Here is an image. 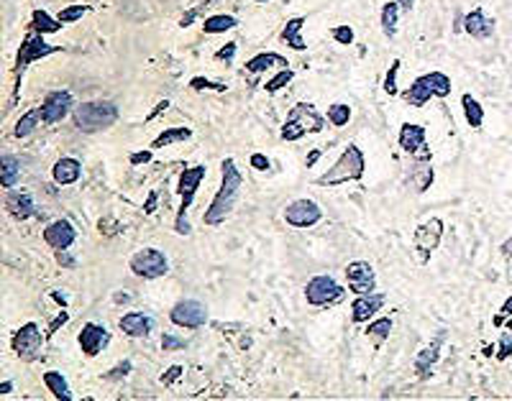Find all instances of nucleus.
Listing matches in <instances>:
<instances>
[{
	"label": "nucleus",
	"mask_w": 512,
	"mask_h": 401,
	"mask_svg": "<svg viewBox=\"0 0 512 401\" xmlns=\"http://www.w3.org/2000/svg\"><path fill=\"white\" fill-rule=\"evenodd\" d=\"M318 159H320V151L315 149V151L310 153V156H307V166H313V164H315V161H318Z\"/></svg>",
	"instance_id": "052dcab7"
},
{
	"label": "nucleus",
	"mask_w": 512,
	"mask_h": 401,
	"mask_svg": "<svg viewBox=\"0 0 512 401\" xmlns=\"http://www.w3.org/2000/svg\"><path fill=\"white\" fill-rule=\"evenodd\" d=\"M57 261H59L62 266H67V268H74V259L67 253V250H57Z\"/></svg>",
	"instance_id": "5fc2aeb1"
},
{
	"label": "nucleus",
	"mask_w": 512,
	"mask_h": 401,
	"mask_svg": "<svg viewBox=\"0 0 512 401\" xmlns=\"http://www.w3.org/2000/svg\"><path fill=\"white\" fill-rule=\"evenodd\" d=\"M118 120V107L108 100H95V102H82L72 110V123L82 133H100Z\"/></svg>",
	"instance_id": "7ed1b4c3"
},
{
	"label": "nucleus",
	"mask_w": 512,
	"mask_h": 401,
	"mask_svg": "<svg viewBox=\"0 0 512 401\" xmlns=\"http://www.w3.org/2000/svg\"><path fill=\"white\" fill-rule=\"evenodd\" d=\"M44 384L46 389L52 391V396L59 401H72V391H70V384L59 371H46L44 373Z\"/></svg>",
	"instance_id": "c756f323"
},
{
	"label": "nucleus",
	"mask_w": 512,
	"mask_h": 401,
	"mask_svg": "<svg viewBox=\"0 0 512 401\" xmlns=\"http://www.w3.org/2000/svg\"><path fill=\"white\" fill-rule=\"evenodd\" d=\"M236 49H238V46H236V41H231V44H225V46H221V49L216 52V59H218V62H225V64L234 62Z\"/></svg>",
	"instance_id": "a18cd8bd"
},
{
	"label": "nucleus",
	"mask_w": 512,
	"mask_h": 401,
	"mask_svg": "<svg viewBox=\"0 0 512 401\" xmlns=\"http://www.w3.org/2000/svg\"><path fill=\"white\" fill-rule=\"evenodd\" d=\"M504 317H512V296H507L504 299V304H502V310H500V314H494V325L500 327L504 322Z\"/></svg>",
	"instance_id": "8fccbe9b"
},
{
	"label": "nucleus",
	"mask_w": 512,
	"mask_h": 401,
	"mask_svg": "<svg viewBox=\"0 0 512 401\" xmlns=\"http://www.w3.org/2000/svg\"><path fill=\"white\" fill-rule=\"evenodd\" d=\"M77 241V230L70 220H54L44 228V243L54 250H67Z\"/></svg>",
	"instance_id": "dca6fc26"
},
{
	"label": "nucleus",
	"mask_w": 512,
	"mask_h": 401,
	"mask_svg": "<svg viewBox=\"0 0 512 401\" xmlns=\"http://www.w3.org/2000/svg\"><path fill=\"white\" fill-rule=\"evenodd\" d=\"M346 281L354 294H371L377 289V274L369 261H351L346 266Z\"/></svg>",
	"instance_id": "ddd939ff"
},
{
	"label": "nucleus",
	"mask_w": 512,
	"mask_h": 401,
	"mask_svg": "<svg viewBox=\"0 0 512 401\" xmlns=\"http://www.w3.org/2000/svg\"><path fill=\"white\" fill-rule=\"evenodd\" d=\"M62 52V46H52L44 41V34H37V31H28L26 36H23V41H21L19 46V54H16V67H13V74H16V80H19V87H21V77H23V72L28 69V64L39 62V59H46V56H52V54ZM16 95H19V89H16Z\"/></svg>",
	"instance_id": "423d86ee"
},
{
	"label": "nucleus",
	"mask_w": 512,
	"mask_h": 401,
	"mask_svg": "<svg viewBox=\"0 0 512 401\" xmlns=\"http://www.w3.org/2000/svg\"><path fill=\"white\" fill-rule=\"evenodd\" d=\"M425 80H428V85H431L433 95L436 98H449L451 89H453V85H451V77L449 74H443V72H428V74H422Z\"/></svg>",
	"instance_id": "f704fd0d"
},
{
	"label": "nucleus",
	"mask_w": 512,
	"mask_h": 401,
	"mask_svg": "<svg viewBox=\"0 0 512 401\" xmlns=\"http://www.w3.org/2000/svg\"><path fill=\"white\" fill-rule=\"evenodd\" d=\"M182 373H185V368H182V366H172L170 371H167V373L162 376V384H164V386L174 384V381H177V378H180Z\"/></svg>",
	"instance_id": "3c124183"
},
{
	"label": "nucleus",
	"mask_w": 512,
	"mask_h": 401,
	"mask_svg": "<svg viewBox=\"0 0 512 401\" xmlns=\"http://www.w3.org/2000/svg\"><path fill=\"white\" fill-rule=\"evenodd\" d=\"M287 64H289L287 59H285V56H279V54H274V52H261V54H256L254 59H249V62H246V72H252V74H261V72L272 69V67H279V69H285Z\"/></svg>",
	"instance_id": "a878e982"
},
{
	"label": "nucleus",
	"mask_w": 512,
	"mask_h": 401,
	"mask_svg": "<svg viewBox=\"0 0 512 401\" xmlns=\"http://www.w3.org/2000/svg\"><path fill=\"white\" fill-rule=\"evenodd\" d=\"M292 80H295V72L289 69V67H285V69H279L277 74H274V77H272V80L264 85V89H267L269 95H274V92H279L282 87H287Z\"/></svg>",
	"instance_id": "58836bf2"
},
{
	"label": "nucleus",
	"mask_w": 512,
	"mask_h": 401,
	"mask_svg": "<svg viewBox=\"0 0 512 401\" xmlns=\"http://www.w3.org/2000/svg\"><path fill=\"white\" fill-rule=\"evenodd\" d=\"M62 26H64L62 21H59V18H52L44 8H37L34 10V16H31V31H37V34H44V36L57 34Z\"/></svg>",
	"instance_id": "7c9ffc66"
},
{
	"label": "nucleus",
	"mask_w": 512,
	"mask_h": 401,
	"mask_svg": "<svg viewBox=\"0 0 512 401\" xmlns=\"http://www.w3.org/2000/svg\"><path fill=\"white\" fill-rule=\"evenodd\" d=\"M190 136H192V131H190V128H185V125L167 128V131H162V133L154 138L152 149H164V146H172V143H177V141H187Z\"/></svg>",
	"instance_id": "72a5a7b5"
},
{
	"label": "nucleus",
	"mask_w": 512,
	"mask_h": 401,
	"mask_svg": "<svg viewBox=\"0 0 512 401\" xmlns=\"http://www.w3.org/2000/svg\"><path fill=\"white\" fill-rule=\"evenodd\" d=\"M10 391H13V384H10V381H3V384H0V393L6 396V393H10Z\"/></svg>",
	"instance_id": "bf43d9fd"
},
{
	"label": "nucleus",
	"mask_w": 512,
	"mask_h": 401,
	"mask_svg": "<svg viewBox=\"0 0 512 401\" xmlns=\"http://www.w3.org/2000/svg\"><path fill=\"white\" fill-rule=\"evenodd\" d=\"M152 156H154V149H152V151H136V153H131V159H128V161H131L134 166H141V164H149V161H152Z\"/></svg>",
	"instance_id": "864d4df0"
},
{
	"label": "nucleus",
	"mask_w": 512,
	"mask_h": 401,
	"mask_svg": "<svg viewBox=\"0 0 512 401\" xmlns=\"http://www.w3.org/2000/svg\"><path fill=\"white\" fill-rule=\"evenodd\" d=\"M512 356V335L510 332H502L500 338V350H497V360H507Z\"/></svg>",
	"instance_id": "c03bdc74"
},
{
	"label": "nucleus",
	"mask_w": 512,
	"mask_h": 401,
	"mask_svg": "<svg viewBox=\"0 0 512 401\" xmlns=\"http://www.w3.org/2000/svg\"><path fill=\"white\" fill-rule=\"evenodd\" d=\"M67 320H70V312H67V310L62 307V312L57 314L54 320H52V325H49V330H46V338L57 335V330H59V327H64V325H67Z\"/></svg>",
	"instance_id": "49530a36"
},
{
	"label": "nucleus",
	"mask_w": 512,
	"mask_h": 401,
	"mask_svg": "<svg viewBox=\"0 0 512 401\" xmlns=\"http://www.w3.org/2000/svg\"><path fill=\"white\" fill-rule=\"evenodd\" d=\"M236 26H238V18L228 16V13H216V16H207L203 21V31L205 34H225V31H231Z\"/></svg>",
	"instance_id": "473e14b6"
},
{
	"label": "nucleus",
	"mask_w": 512,
	"mask_h": 401,
	"mask_svg": "<svg viewBox=\"0 0 512 401\" xmlns=\"http://www.w3.org/2000/svg\"><path fill=\"white\" fill-rule=\"evenodd\" d=\"M52 299H54V302H59L62 307H67V299H64V296L59 294V292H52Z\"/></svg>",
	"instance_id": "680f3d73"
},
{
	"label": "nucleus",
	"mask_w": 512,
	"mask_h": 401,
	"mask_svg": "<svg viewBox=\"0 0 512 401\" xmlns=\"http://www.w3.org/2000/svg\"><path fill=\"white\" fill-rule=\"evenodd\" d=\"M249 161H252V166L256 171H267V169H269V159H267L264 153H252V159H249Z\"/></svg>",
	"instance_id": "603ef678"
},
{
	"label": "nucleus",
	"mask_w": 512,
	"mask_h": 401,
	"mask_svg": "<svg viewBox=\"0 0 512 401\" xmlns=\"http://www.w3.org/2000/svg\"><path fill=\"white\" fill-rule=\"evenodd\" d=\"M39 123H44V120H41V107H34V110H28V113H23V116L19 118V123L13 128V136H16V138H28V136L39 128Z\"/></svg>",
	"instance_id": "2f4dec72"
},
{
	"label": "nucleus",
	"mask_w": 512,
	"mask_h": 401,
	"mask_svg": "<svg viewBox=\"0 0 512 401\" xmlns=\"http://www.w3.org/2000/svg\"><path fill=\"white\" fill-rule=\"evenodd\" d=\"M77 343H80V350L85 356L95 358L110 343V332L103 325H98V322H88V325H82Z\"/></svg>",
	"instance_id": "2eb2a0df"
},
{
	"label": "nucleus",
	"mask_w": 512,
	"mask_h": 401,
	"mask_svg": "<svg viewBox=\"0 0 512 401\" xmlns=\"http://www.w3.org/2000/svg\"><path fill=\"white\" fill-rule=\"evenodd\" d=\"M72 105H74L72 95H70L67 89H54V92H49L44 98V102H41V120H44L46 125L59 123V120H64V118L70 116Z\"/></svg>",
	"instance_id": "4468645a"
},
{
	"label": "nucleus",
	"mask_w": 512,
	"mask_h": 401,
	"mask_svg": "<svg viewBox=\"0 0 512 401\" xmlns=\"http://www.w3.org/2000/svg\"><path fill=\"white\" fill-rule=\"evenodd\" d=\"M320 217H323V213H320L318 202L307 199V197L295 199V202H289L285 207V223L292 225V228H300V230L303 228H313L315 223H320Z\"/></svg>",
	"instance_id": "f8f14e48"
},
{
	"label": "nucleus",
	"mask_w": 512,
	"mask_h": 401,
	"mask_svg": "<svg viewBox=\"0 0 512 401\" xmlns=\"http://www.w3.org/2000/svg\"><path fill=\"white\" fill-rule=\"evenodd\" d=\"M387 296L385 294H377V292H371V294H359L356 299H354V304H351V320L356 322H369L374 314L385 307Z\"/></svg>",
	"instance_id": "f3484780"
},
{
	"label": "nucleus",
	"mask_w": 512,
	"mask_h": 401,
	"mask_svg": "<svg viewBox=\"0 0 512 401\" xmlns=\"http://www.w3.org/2000/svg\"><path fill=\"white\" fill-rule=\"evenodd\" d=\"M410 184H413L415 192H425V189L433 184V166H431V151L422 149L420 161L413 166L410 171Z\"/></svg>",
	"instance_id": "5701e85b"
},
{
	"label": "nucleus",
	"mask_w": 512,
	"mask_h": 401,
	"mask_svg": "<svg viewBox=\"0 0 512 401\" xmlns=\"http://www.w3.org/2000/svg\"><path fill=\"white\" fill-rule=\"evenodd\" d=\"M128 268L139 279H162L170 271V261L159 248H141L128 259Z\"/></svg>",
	"instance_id": "0eeeda50"
},
{
	"label": "nucleus",
	"mask_w": 512,
	"mask_h": 401,
	"mask_svg": "<svg viewBox=\"0 0 512 401\" xmlns=\"http://www.w3.org/2000/svg\"><path fill=\"white\" fill-rule=\"evenodd\" d=\"M21 179V161L13 153H3L0 156V182L6 189H13Z\"/></svg>",
	"instance_id": "bb28decb"
},
{
	"label": "nucleus",
	"mask_w": 512,
	"mask_h": 401,
	"mask_svg": "<svg viewBox=\"0 0 512 401\" xmlns=\"http://www.w3.org/2000/svg\"><path fill=\"white\" fill-rule=\"evenodd\" d=\"M205 174H207V169L203 164L187 166V169L180 174V187H177V192H180L182 202H180V210H177V217H174V232H177V235H190V223L185 215H187L192 199L198 195V189H200V184H203Z\"/></svg>",
	"instance_id": "39448f33"
},
{
	"label": "nucleus",
	"mask_w": 512,
	"mask_h": 401,
	"mask_svg": "<svg viewBox=\"0 0 512 401\" xmlns=\"http://www.w3.org/2000/svg\"><path fill=\"white\" fill-rule=\"evenodd\" d=\"M325 128V118L315 110L313 102H297L287 113V120L282 125V141H300L307 133H320Z\"/></svg>",
	"instance_id": "20e7f679"
},
{
	"label": "nucleus",
	"mask_w": 512,
	"mask_h": 401,
	"mask_svg": "<svg viewBox=\"0 0 512 401\" xmlns=\"http://www.w3.org/2000/svg\"><path fill=\"white\" fill-rule=\"evenodd\" d=\"M443 340H446V332H438V335L433 338L431 345H425V348L415 356L418 378H428V376L433 373V368H436V363H438V358H440V345H443Z\"/></svg>",
	"instance_id": "a211bd4d"
},
{
	"label": "nucleus",
	"mask_w": 512,
	"mask_h": 401,
	"mask_svg": "<svg viewBox=\"0 0 512 401\" xmlns=\"http://www.w3.org/2000/svg\"><path fill=\"white\" fill-rule=\"evenodd\" d=\"M10 348L13 353L23 360V363H34L39 356H41V348H44V335H41V327L37 322H26L21 325L13 340H10Z\"/></svg>",
	"instance_id": "6e6552de"
},
{
	"label": "nucleus",
	"mask_w": 512,
	"mask_h": 401,
	"mask_svg": "<svg viewBox=\"0 0 512 401\" xmlns=\"http://www.w3.org/2000/svg\"><path fill=\"white\" fill-rule=\"evenodd\" d=\"M128 373H131V360H123V363H118L110 373H105V378H108V381H116V378H126Z\"/></svg>",
	"instance_id": "de8ad7c7"
},
{
	"label": "nucleus",
	"mask_w": 512,
	"mask_h": 401,
	"mask_svg": "<svg viewBox=\"0 0 512 401\" xmlns=\"http://www.w3.org/2000/svg\"><path fill=\"white\" fill-rule=\"evenodd\" d=\"M400 13H402V8H400V3H397V0H389V3H385V6H382L379 23H382V34H385L387 39H395L397 23H400Z\"/></svg>",
	"instance_id": "cd10ccee"
},
{
	"label": "nucleus",
	"mask_w": 512,
	"mask_h": 401,
	"mask_svg": "<svg viewBox=\"0 0 512 401\" xmlns=\"http://www.w3.org/2000/svg\"><path fill=\"white\" fill-rule=\"evenodd\" d=\"M431 98H436V95H433V89H431V85H428L425 77H418V80L410 85V89L405 92V102L413 105V107L428 105V100Z\"/></svg>",
	"instance_id": "c85d7f7f"
},
{
	"label": "nucleus",
	"mask_w": 512,
	"mask_h": 401,
	"mask_svg": "<svg viewBox=\"0 0 512 401\" xmlns=\"http://www.w3.org/2000/svg\"><path fill=\"white\" fill-rule=\"evenodd\" d=\"M172 325L177 327H185V330H198L207 322V310L205 304H200L198 299H182L172 307L170 312Z\"/></svg>",
	"instance_id": "9b49d317"
},
{
	"label": "nucleus",
	"mask_w": 512,
	"mask_h": 401,
	"mask_svg": "<svg viewBox=\"0 0 512 401\" xmlns=\"http://www.w3.org/2000/svg\"><path fill=\"white\" fill-rule=\"evenodd\" d=\"M88 10H90L88 6H67V8L59 10V16H57V18H59L62 23H74V21H80V18L85 16Z\"/></svg>",
	"instance_id": "79ce46f5"
},
{
	"label": "nucleus",
	"mask_w": 512,
	"mask_h": 401,
	"mask_svg": "<svg viewBox=\"0 0 512 401\" xmlns=\"http://www.w3.org/2000/svg\"><path fill=\"white\" fill-rule=\"evenodd\" d=\"M121 330L126 332L128 338H136V340H141V338H149L154 330V320L149 317V314L144 312H128L121 317Z\"/></svg>",
	"instance_id": "412c9836"
},
{
	"label": "nucleus",
	"mask_w": 512,
	"mask_h": 401,
	"mask_svg": "<svg viewBox=\"0 0 512 401\" xmlns=\"http://www.w3.org/2000/svg\"><path fill=\"white\" fill-rule=\"evenodd\" d=\"M400 59H395V62L389 64V72H387L385 77V92L389 95V98H395L397 95V74H400Z\"/></svg>",
	"instance_id": "a19ab883"
},
{
	"label": "nucleus",
	"mask_w": 512,
	"mask_h": 401,
	"mask_svg": "<svg viewBox=\"0 0 512 401\" xmlns=\"http://www.w3.org/2000/svg\"><path fill=\"white\" fill-rule=\"evenodd\" d=\"M343 296L341 284L333 277H313L305 286V299L313 307H328Z\"/></svg>",
	"instance_id": "9d476101"
},
{
	"label": "nucleus",
	"mask_w": 512,
	"mask_h": 401,
	"mask_svg": "<svg viewBox=\"0 0 512 401\" xmlns=\"http://www.w3.org/2000/svg\"><path fill=\"white\" fill-rule=\"evenodd\" d=\"M256 3H267V0H256Z\"/></svg>",
	"instance_id": "69168bd1"
},
{
	"label": "nucleus",
	"mask_w": 512,
	"mask_h": 401,
	"mask_svg": "<svg viewBox=\"0 0 512 401\" xmlns=\"http://www.w3.org/2000/svg\"><path fill=\"white\" fill-rule=\"evenodd\" d=\"M400 3V8H402V13H410V10L415 8V0H397Z\"/></svg>",
	"instance_id": "4d7b16f0"
},
{
	"label": "nucleus",
	"mask_w": 512,
	"mask_h": 401,
	"mask_svg": "<svg viewBox=\"0 0 512 401\" xmlns=\"http://www.w3.org/2000/svg\"><path fill=\"white\" fill-rule=\"evenodd\" d=\"M6 210H8V215L10 217H16V220H28V217L37 215V205H34L31 195H28V192H21V189H10L8 195H6Z\"/></svg>",
	"instance_id": "aec40b11"
},
{
	"label": "nucleus",
	"mask_w": 512,
	"mask_h": 401,
	"mask_svg": "<svg viewBox=\"0 0 512 401\" xmlns=\"http://www.w3.org/2000/svg\"><path fill=\"white\" fill-rule=\"evenodd\" d=\"M328 120H331V125H336V128H343V125H349V120H351V107L346 105V102H333V105L328 107Z\"/></svg>",
	"instance_id": "4c0bfd02"
},
{
	"label": "nucleus",
	"mask_w": 512,
	"mask_h": 401,
	"mask_svg": "<svg viewBox=\"0 0 512 401\" xmlns=\"http://www.w3.org/2000/svg\"><path fill=\"white\" fill-rule=\"evenodd\" d=\"M422 146H425V128L418 123H402V128H400V149L413 156V153L422 151Z\"/></svg>",
	"instance_id": "4be33fe9"
},
{
	"label": "nucleus",
	"mask_w": 512,
	"mask_h": 401,
	"mask_svg": "<svg viewBox=\"0 0 512 401\" xmlns=\"http://www.w3.org/2000/svg\"><path fill=\"white\" fill-rule=\"evenodd\" d=\"M156 199H159V195H156V192H152V195H149V199H146V205H144L146 215H152L154 210H156Z\"/></svg>",
	"instance_id": "6e6d98bb"
},
{
	"label": "nucleus",
	"mask_w": 512,
	"mask_h": 401,
	"mask_svg": "<svg viewBox=\"0 0 512 401\" xmlns=\"http://www.w3.org/2000/svg\"><path fill=\"white\" fill-rule=\"evenodd\" d=\"M364 169H367L364 151H361L359 146L349 143L331 169L325 171L323 177L315 179V184H320V187H336V184H343V182H359L364 177Z\"/></svg>",
	"instance_id": "f03ea898"
},
{
	"label": "nucleus",
	"mask_w": 512,
	"mask_h": 401,
	"mask_svg": "<svg viewBox=\"0 0 512 401\" xmlns=\"http://www.w3.org/2000/svg\"><path fill=\"white\" fill-rule=\"evenodd\" d=\"M461 107H464L467 123L471 125V128H482V123H484V107L479 105L471 95H464V98H461Z\"/></svg>",
	"instance_id": "c9c22d12"
},
{
	"label": "nucleus",
	"mask_w": 512,
	"mask_h": 401,
	"mask_svg": "<svg viewBox=\"0 0 512 401\" xmlns=\"http://www.w3.org/2000/svg\"><path fill=\"white\" fill-rule=\"evenodd\" d=\"M494 353V345H484V356H492Z\"/></svg>",
	"instance_id": "e2e57ef3"
},
{
	"label": "nucleus",
	"mask_w": 512,
	"mask_h": 401,
	"mask_svg": "<svg viewBox=\"0 0 512 401\" xmlns=\"http://www.w3.org/2000/svg\"><path fill=\"white\" fill-rule=\"evenodd\" d=\"M52 177H54L57 184H74L77 179L82 177V166L80 161L72 159V156H64V159H59L54 164V169H52Z\"/></svg>",
	"instance_id": "b1692460"
},
{
	"label": "nucleus",
	"mask_w": 512,
	"mask_h": 401,
	"mask_svg": "<svg viewBox=\"0 0 512 401\" xmlns=\"http://www.w3.org/2000/svg\"><path fill=\"white\" fill-rule=\"evenodd\" d=\"M303 26H305V18L295 16V18H289L287 23H285V28H282V41H285L289 49H295V52H305L307 49L305 39H303Z\"/></svg>",
	"instance_id": "393cba45"
},
{
	"label": "nucleus",
	"mask_w": 512,
	"mask_h": 401,
	"mask_svg": "<svg viewBox=\"0 0 512 401\" xmlns=\"http://www.w3.org/2000/svg\"><path fill=\"white\" fill-rule=\"evenodd\" d=\"M464 31L476 41H484L494 34V21L482 8H474L471 13L464 16Z\"/></svg>",
	"instance_id": "6ab92c4d"
},
{
	"label": "nucleus",
	"mask_w": 512,
	"mask_h": 401,
	"mask_svg": "<svg viewBox=\"0 0 512 401\" xmlns=\"http://www.w3.org/2000/svg\"><path fill=\"white\" fill-rule=\"evenodd\" d=\"M507 330H512V317L507 320Z\"/></svg>",
	"instance_id": "0e129e2a"
},
{
	"label": "nucleus",
	"mask_w": 512,
	"mask_h": 401,
	"mask_svg": "<svg viewBox=\"0 0 512 401\" xmlns=\"http://www.w3.org/2000/svg\"><path fill=\"white\" fill-rule=\"evenodd\" d=\"M331 36H333V41L336 44H341V46H349V44H354V28L349 26V23H343V26H333L331 28Z\"/></svg>",
	"instance_id": "ea45409f"
},
{
	"label": "nucleus",
	"mask_w": 512,
	"mask_h": 401,
	"mask_svg": "<svg viewBox=\"0 0 512 401\" xmlns=\"http://www.w3.org/2000/svg\"><path fill=\"white\" fill-rule=\"evenodd\" d=\"M216 3H218V0H203V3H200L198 8H195V10H198V16H200V13H203L205 8H210V6H216Z\"/></svg>",
	"instance_id": "13d9d810"
},
{
	"label": "nucleus",
	"mask_w": 512,
	"mask_h": 401,
	"mask_svg": "<svg viewBox=\"0 0 512 401\" xmlns=\"http://www.w3.org/2000/svg\"><path fill=\"white\" fill-rule=\"evenodd\" d=\"M187 345L185 340H180V338H174V335H164L162 338V348L164 350H182Z\"/></svg>",
	"instance_id": "09e8293b"
},
{
	"label": "nucleus",
	"mask_w": 512,
	"mask_h": 401,
	"mask_svg": "<svg viewBox=\"0 0 512 401\" xmlns=\"http://www.w3.org/2000/svg\"><path fill=\"white\" fill-rule=\"evenodd\" d=\"M389 332H392V320L389 317H379V320H374V322H369V327H367V335L377 345H382L387 338H389Z\"/></svg>",
	"instance_id": "e433bc0d"
},
{
	"label": "nucleus",
	"mask_w": 512,
	"mask_h": 401,
	"mask_svg": "<svg viewBox=\"0 0 512 401\" xmlns=\"http://www.w3.org/2000/svg\"><path fill=\"white\" fill-rule=\"evenodd\" d=\"M190 87L192 89H213V92H225L228 89V85H223V82H213V80H205V77H192L190 80Z\"/></svg>",
	"instance_id": "37998d69"
},
{
	"label": "nucleus",
	"mask_w": 512,
	"mask_h": 401,
	"mask_svg": "<svg viewBox=\"0 0 512 401\" xmlns=\"http://www.w3.org/2000/svg\"><path fill=\"white\" fill-rule=\"evenodd\" d=\"M221 177H223L221 179V189L216 192L210 207H207L205 215H203L205 225H210V228L221 225L225 217L231 215V210H234L236 202H238V195H241V187H243V177L234 159H223V164H221Z\"/></svg>",
	"instance_id": "f257e3e1"
},
{
	"label": "nucleus",
	"mask_w": 512,
	"mask_h": 401,
	"mask_svg": "<svg viewBox=\"0 0 512 401\" xmlns=\"http://www.w3.org/2000/svg\"><path fill=\"white\" fill-rule=\"evenodd\" d=\"M440 238H443V223L438 217H431L415 228L413 232V248H415V256L420 261L422 266L431 261V253L438 248Z\"/></svg>",
	"instance_id": "1a4fd4ad"
}]
</instances>
